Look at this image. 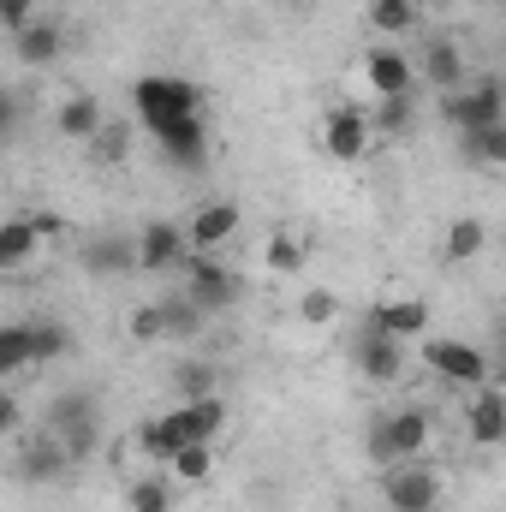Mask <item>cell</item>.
<instances>
[{"mask_svg":"<svg viewBox=\"0 0 506 512\" xmlns=\"http://www.w3.org/2000/svg\"><path fill=\"white\" fill-rule=\"evenodd\" d=\"M131 114H137V126L143 131L167 126V120H203V90H197L191 78L149 72V78L131 84Z\"/></svg>","mask_w":506,"mask_h":512,"instance_id":"1","label":"cell"},{"mask_svg":"<svg viewBox=\"0 0 506 512\" xmlns=\"http://www.w3.org/2000/svg\"><path fill=\"white\" fill-rule=\"evenodd\" d=\"M42 429H54V435L66 441L72 465L96 459V447H102V411H96V399H90L84 387H66V393H54V399H48V417H42Z\"/></svg>","mask_w":506,"mask_h":512,"instance_id":"2","label":"cell"},{"mask_svg":"<svg viewBox=\"0 0 506 512\" xmlns=\"http://www.w3.org/2000/svg\"><path fill=\"white\" fill-rule=\"evenodd\" d=\"M429 435H435V417H429L423 405L387 411L376 429H370V465H376V471H387V465H411V459H423Z\"/></svg>","mask_w":506,"mask_h":512,"instance_id":"3","label":"cell"},{"mask_svg":"<svg viewBox=\"0 0 506 512\" xmlns=\"http://www.w3.org/2000/svg\"><path fill=\"white\" fill-rule=\"evenodd\" d=\"M423 364L441 376V382L453 387H489L495 382V358L483 352V346H471V340H459V334H429L423 340Z\"/></svg>","mask_w":506,"mask_h":512,"instance_id":"4","label":"cell"},{"mask_svg":"<svg viewBox=\"0 0 506 512\" xmlns=\"http://www.w3.org/2000/svg\"><path fill=\"white\" fill-rule=\"evenodd\" d=\"M441 120L459 131H489V126H506V78H477L453 96H441Z\"/></svg>","mask_w":506,"mask_h":512,"instance_id":"5","label":"cell"},{"mask_svg":"<svg viewBox=\"0 0 506 512\" xmlns=\"http://www.w3.org/2000/svg\"><path fill=\"white\" fill-rule=\"evenodd\" d=\"M381 501H387V512H435L441 507V471L429 459L387 465L381 471Z\"/></svg>","mask_w":506,"mask_h":512,"instance_id":"6","label":"cell"},{"mask_svg":"<svg viewBox=\"0 0 506 512\" xmlns=\"http://www.w3.org/2000/svg\"><path fill=\"white\" fill-rule=\"evenodd\" d=\"M179 274H185V298H191V304H203L209 316H215V310H227V304L239 298V274H233L215 251H191L185 262H179Z\"/></svg>","mask_w":506,"mask_h":512,"instance_id":"7","label":"cell"},{"mask_svg":"<svg viewBox=\"0 0 506 512\" xmlns=\"http://www.w3.org/2000/svg\"><path fill=\"white\" fill-rule=\"evenodd\" d=\"M12 471H18L24 483H60V477L72 471V453H66V441H60L54 429H42V435H30V441H12Z\"/></svg>","mask_w":506,"mask_h":512,"instance_id":"8","label":"cell"},{"mask_svg":"<svg viewBox=\"0 0 506 512\" xmlns=\"http://www.w3.org/2000/svg\"><path fill=\"white\" fill-rule=\"evenodd\" d=\"M370 137H376V126H370V114H364V108H346V102H340V108L322 120V149H328V161H340V167L364 161Z\"/></svg>","mask_w":506,"mask_h":512,"instance_id":"9","label":"cell"},{"mask_svg":"<svg viewBox=\"0 0 506 512\" xmlns=\"http://www.w3.org/2000/svg\"><path fill=\"white\" fill-rule=\"evenodd\" d=\"M352 364H358V376H364L370 387H393L399 376H405V340H393V334H376V328H364V340H358Z\"/></svg>","mask_w":506,"mask_h":512,"instance_id":"10","label":"cell"},{"mask_svg":"<svg viewBox=\"0 0 506 512\" xmlns=\"http://www.w3.org/2000/svg\"><path fill=\"white\" fill-rule=\"evenodd\" d=\"M185 256H191V239H185L179 221H149V227L137 233V268H143V274H167V268H179Z\"/></svg>","mask_w":506,"mask_h":512,"instance_id":"11","label":"cell"},{"mask_svg":"<svg viewBox=\"0 0 506 512\" xmlns=\"http://www.w3.org/2000/svg\"><path fill=\"white\" fill-rule=\"evenodd\" d=\"M239 227H245V209L239 203H197L185 239H191V251H221V245L239 239Z\"/></svg>","mask_w":506,"mask_h":512,"instance_id":"12","label":"cell"},{"mask_svg":"<svg viewBox=\"0 0 506 512\" xmlns=\"http://www.w3.org/2000/svg\"><path fill=\"white\" fill-rule=\"evenodd\" d=\"M149 137H155V149L173 167H185V173L209 167V131H203V120H167V126H155Z\"/></svg>","mask_w":506,"mask_h":512,"instance_id":"13","label":"cell"},{"mask_svg":"<svg viewBox=\"0 0 506 512\" xmlns=\"http://www.w3.org/2000/svg\"><path fill=\"white\" fill-rule=\"evenodd\" d=\"M417 78H429V90H441V96H453V90H465V84H471V66H465V48H459L453 36H435V42L423 48V60H417Z\"/></svg>","mask_w":506,"mask_h":512,"instance_id":"14","label":"cell"},{"mask_svg":"<svg viewBox=\"0 0 506 512\" xmlns=\"http://www.w3.org/2000/svg\"><path fill=\"white\" fill-rule=\"evenodd\" d=\"M364 78H370L376 96H411V90H417V60L399 54V48H387V42H376V48L364 54Z\"/></svg>","mask_w":506,"mask_h":512,"instance_id":"15","label":"cell"},{"mask_svg":"<svg viewBox=\"0 0 506 512\" xmlns=\"http://www.w3.org/2000/svg\"><path fill=\"white\" fill-rule=\"evenodd\" d=\"M370 328L376 334H393V340H429V304L423 298H387V304H370Z\"/></svg>","mask_w":506,"mask_h":512,"instance_id":"16","label":"cell"},{"mask_svg":"<svg viewBox=\"0 0 506 512\" xmlns=\"http://www.w3.org/2000/svg\"><path fill=\"white\" fill-rule=\"evenodd\" d=\"M60 54H66V30H60V18H48V12H42L30 30H18V36H12V60H18V66H30V72L54 66Z\"/></svg>","mask_w":506,"mask_h":512,"instance_id":"17","label":"cell"},{"mask_svg":"<svg viewBox=\"0 0 506 512\" xmlns=\"http://www.w3.org/2000/svg\"><path fill=\"white\" fill-rule=\"evenodd\" d=\"M173 423H179L185 447H215V435L227 429V405H221V393L215 399H179L173 405Z\"/></svg>","mask_w":506,"mask_h":512,"instance_id":"18","label":"cell"},{"mask_svg":"<svg viewBox=\"0 0 506 512\" xmlns=\"http://www.w3.org/2000/svg\"><path fill=\"white\" fill-rule=\"evenodd\" d=\"M54 227H60L54 215H12V221L0 227V268H24Z\"/></svg>","mask_w":506,"mask_h":512,"instance_id":"19","label":"cell"},{"mask_svg":"<svg viewBox=\"0 0 506 512\" xmlns=\"http://www.w3.org/2000/svg\"><path fill=\"white\" fill-rule=\"evenodd\" d=\"M465 429L477 447H501L506 441V387H477V399L465 405Z\"/></svg>","mask_w":506,"mask_h":512,"instance_id":"20","label":"cell"},{"mask_svg":"<svg viewBox=\"0 0 506 512\" xmlns=\"http://www.w3.org/2000/svg\"><path fill=\"white\" fill-rule=\"evenodd\" d=\"M131 447H137L143 459H155V465H173V459L185 453V435H179L173 411H155V417H143V423L131 429Z\"/></svg>","mask_w":506,"mask_h":512,"instance_id":"21","label":"cell"},{"mask_svg":"<svg viewBox=\"0 0 506 512\" xmlns=\"http://www.w3.org/2000/svg\"><path fill=\"white\" fill-rule=\"evenodd\" d=\"M108 126V114H102V102L96 96H66L60 108H54V131L60 137H72V143H96Z\"/></svg>","mask_w":506,"mask_h":512,"instance_id":"22","label":"cell"},{"mask_svg":"<svg viewBox=\"0 0 506 512\" xmlns=\"http://www.w3.org/2000/svg\"><path fill=\"white\" fill-rule=\"evenodd\" d=\"M84 268L90 274H131L137 268V233H108V239H96L90 251H84Z\"/></svg>","mask_w":506,"mask_h":512,"instance_id":"23","label":"cell"},{"mask_svg":"<svg viewBox=\"0 0 506 512\" xmlns=\"http://www.w3.org/2000/svg\"><path fill=\"white\" fill-rule=\"evenodd\" d=\"M483 245H489V227H483L477 215H459V221L447 227V245H441V251H447V262L459 268V262H477Z\"/></svg>","mask_w":506,"mask_h":512,"instance_id":"24","label":"cell"},{"mask_svg":"<svg viewBox=\"0 0 506 512\" xmlns=\"http://www.w3.org/2000/svg\"><path fill=\"white\" fill-rule=\"evenodd\" d=\"M304 262H310V245H304L298 233H274V239L262 245V268H268V274H298Z\"/></svg>","mask_w":506,"mask_h":512,"instance_id":"25","label":"cell"},{"mask_svg":"<svg viewBox=\"0 0 506 512\" xmlns=\"http://www.w3.org/2000/svg\"><path fill=\"white\" fill-rule=\"evenodd\" d=\"M173 387H179V399H215L221 376H215V364H203V358H179V364H173Z\"/></svg>","mask_w":506,"mask_h":512,"instance_id":"26","label":"cell"},{"mask_svg":"<svg viewBox=\"0 0 506 512\" xmlns=\"http://www.w3.org/2000/svg\"><path fill=\"white\" fill-rule=\"evenodd\" d=\"M417 120V96H376V114H370V126L381 137H399V131H411Z\"/></svg>","mask_w":506,"mask_h":512,"instance_id":"27","label":"cell"},{"mask_svg":"<svg viewBox=\"0 0 506 512\" xmlns=\"http://www.w3.org/2000/svg\"><path fill=\"white\" fill-rule=\"evenodd\" d=\"M161 304H167V340H197V334H203V322H209L203 304H191L185 292H179V298H161Z\"/></svg>","mask_w":506,"mask_h":512,"instance_id":"28","label":"cell"},{"mask_svg":"<svg viewBox=\"0 0 506 512\" xmlns=\"http://www.w3.org/2000/svg\"><path fill=\"white\" fill-rule=\"evenodd\" d=\"M30 352H36V364H54V358H66L72 352V328L66 322H30Z\"/></svg>","mask_w":506,"mask_h":512,"instance_id":"29","label":"cell"},{"mask_svg":"<svg viewBox=\"0 0 506 512\" xmlns=\"http://www.w3.org/2000/svg\"><path fill=\"white\" fill-rule=\"evenodd\" d=\"M24 364H36V352H30V322H6V328H0V376H18Z\"/></svg>","mask_w":506,"mask_h":512,"instance_id":"30","label":"cell"},{"mask_svg":"<svg viewBox=\"0 0 506 512\" xmlns=\"http://www.w3.org/2000/svg\"><path fill=\"white\" fill-rule=\"evenodd\" d=\"M417 6L411 0H370V24H376L381 36H405V30H417Z\"/></svg>","mask_w":506,"mask_h":512,"instance_id":"31","label":"cell"},{"mask_svg":"<svg viewBox=\"0 0 506 512\" xmlns=\"http://www.w3.org/2000/svg\"><path fill=\"white\" fill-rule=\"evenodd\" d=\"M126 334L137 346H155V340H167V304L155 298V304H137L126 316Z\"/></svg>","mask_w":506,"mask_h":512,"instance_id":"32","label":"cell"},{"mask_svg":"<svg viewBox=\"0 0 506 512\" xmlns=\"http://www.w3.org/2000/svg\"><path fill=\"white\" fill-rule=\"evenodd\" d=\"M465 155H471L477 167H506V126L465 131Z\"/></svg>","mask_w":506,"mask_h":512,"instance_id":"33","label":"cell"},{"mask_svg":"<svg viewBox=\"0 0 506 512\" xmlns=\"http://www.w3.org/2000/svg\"><path fill=\"white\" fill-rule=\"evenodd\" d=\"M126 507L131 512H173V483H167V477H137Z\"/></svg>","mask_w":506,"mask_h":512,"instance_id":"34","label":"cell"},{"mask_svg":"<svg viewBox=\"0 0 506 512\" xmlns=\"http://www.w3.org/2000/svg\"><path fill=\"white\" fill-rule=\"evenodd\" d=\"M167 471H173V483H209L215 477V447H185Z\"/></svg>","mask_w":506,"mask_h":512,"instance_id":"35","label":"cell"},{"mask_svg":"<svg viewBox=\"0 0 506 512\" xmlns=\"http://www.w3.org/2000/svg\"><path fill=\"white\" fill-rule=\"evenodd\" d=\"M126 149H131V126H120V120H108L102 137L90 143V155H96L102 167H120V161H126Z\"/></svg>","mask_w":506,"mask_h":512,"instance_id":"36","label":"cell"},{"mask_svg":"<svg viewBox=\"0 0 506 512\" xmlns=\"http://www.w3.org/2000/svg\"><path fill=\"white\" fill-rule=\"evenodd\" d=\"M298 316H304L310 328H328V322L340 316V298H334L328 286H316V292H304V298H298Z\"/></svg>","mask_w":506,"mask_h":512,"instance_id":"37","label":"cell"},{"mask_svg":"<svg viewBox=\"0 0 506 512\" xmlns=\"http://www.w3.org/2000/svg\"><path fill=\"white\" fill-rule=\"evenodd\" d=\"M42 12H36V0H0V24H6V36H18V30H30Z\"/></svg>","mask_w":506,"mask_h":512,"instance_id":"38","label":"cell"},{"mask_svg":"<svg viewBox=\"0 0 506 512\" xmlns=\"http://www.w3.org/2000/svg\"><path fill=\"white\" fill-rule=\"evenodd\" d=\"M411 6H417V12H447L453 0H411Z\"/></svg>","mask_w":506,"mask_h":512,"instance_id":"39","label":"cell"},{"mask_svg":"<svg viewBox=\"0 0 506 512\" xmlns=\"http://www.w3.org/2000/svg\"><path fill=\"white\" fill-rule=\"evenodd\" d=\"M501 376H506V358H501Z\"/></svg>","mask_w":506,"mask_h":512,"instance_id":"40","label":"cell"}]
</instances>
